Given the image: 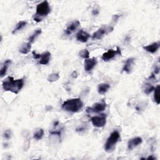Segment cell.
Here are the masks:
<instances>
[{
    "label": "cell",
    "mask_w": 160,
    "mask_h": 160,
    "mask_svg": "<svg viewBox=\"0 0 160 160\" xmlns=\"http://www.w3.org/2000/svg\"><path fill=\"white\" fill-rule=\"evenodd\" d=\"M2 85L5 91L18 94L24 86V80L21 78L14 80L13 77L8 76L3 81Z\"/></svg>",
    "instance_id": "cell-1"
},
{
    "label": "cell",
    "mask_w": 160,
    "mask_h": 160,
    "mask_svg": "<svg viewBox=\"0 0 160 160\" xmlns=\"http://www.w3.org/2000/svg\"><path fill=\"white\" fill-rule=\"evenodd\" d=\"M51 11L50 5L47 1H44L38 4L36 7V12L33 16V20L36 22H40L47 16Z\"/></svg>",
    "instance_id": "cell-2"
},
{
    "label": "cell",
    "mask_w": 160,
    "mask_h": 160,
    "mask_svg": "<svg viewBox=\"0 0 160 160\" xmlns=\"http://www.w3.org/2000/svg\"><path fill=\"white\" fill-rule=\"evenodd\" d=\"M83 107V103L81 99L74 98L68 100L62 105V108L68 112L76 113L80 111Z\"/></svg>",
    "instance_id": "cell-3"
},
{
    "label": "cell",
    "mask_w": 160,
    "mask_h": 160,
    "mask_svg": "<svg viewBox=\"0 0 160 160\" xmlns=\"http://www.w3.org/2000/svg\"><path fill=\"white\" fill-rule=\"evenodd\" d=\"M120 138V134L118 131H113L109 138L107 139L105 145V150L107 152H110L115 148V145L118 143Z\"/></svg>",
    "instance_id": "cell-4"
},
{
    "label": "cell",
    "mask_w": 160,
    "mask_h": 160,
    "mask_svg": "<svg viewBox=\"0 0 160 160\" xmlns=\"http://www.w3.org/2000/svg\"><path fill=\"white\" fill-rule=\"evenodd\" d=\"M91 121L93 125L96 128L103 127L106 123V117L105 114H102L100 116H95L91 118Z\"/></svg>",
    "instance_id": "cell-5"
},
{
    "label": "cell",
    "mask_w": 160,
    "mask_h": 160,
    "mask_svg": "<svg viewBox=\"0 0 160 160\" xmlns=\"http://www.w3.org/2000/svg\"><path fill=\"white\" fill-rule=\"evenodd\" d=\"M106 108V104L104 100H102L100 102L96 103L93 105L92 107H88L86 108V112L91 113H100L103 111Z\"/></svg>",
    "instance_id": "cell-6"
},
{
    "label": "cell",
    "mask_w": 160,
    "mask_h": 160,
    "mask_svg": "<svg viewBox=\"0 0 160 160\" xmlns=\"http://www.w3.org/2000/svg\"><path fill=\"white\" fill-rule=\"evenodd\" d=\"M117 55H121V50L118 47H117V50H114L111 49V50H109L107 52L103 53L101 56V59L104 61H110L111 59H113Z\"/></svg>",
    "instance_id": "cell-7"
},
{
    "label": "cell",
    "mask_w": 160,
    "mask_h": 160,
    "mask_svg": "<svg viewBox=\"0 0 160 160\" xmlns=\"http://www.w3.org/2000/svg\"><path fill=\"white\" fill-rule=\"evenodd\" d=\"M98 61L95 58H88L84 60V70L86 72H90L92 70L95 66L97 64Z\"/></svg>",
    "instance_id": "cell-8"
},
{
    "label": "cell",
    "mask_w": 160,
    "mask_h": 160,
    "mask_svg": "<svg viewBox=\"0 0 160 160\" xmlns=\"http://www.w3.org/2000/svg\"><path fill=\"white\" fill-rule=\"evenodd\" d=\"M113 30V28H101L93 33L92 38L94 39H100L103 37L105 35L107 34L110 31V30L112 31Z\"/></svg>",
    "instance_id": "cell-9"
},
{
    "label": "cell",
    "mask_w": 160,
    "mask_h": 160,
    "mask_svg": "<svg viewBox=\"0 0 160 160\" xmlns=\"http://www.w3.org/2000/svg\"><path fill=\"white\" fill-rule=\"evenodd\" d=\"M143 142L142 138L140 137H136V138L130 140L128 143V148L129 150H132L134 148L137 147L138 145H141Z\"/></svg>",
    "instance_id": "cell-10"
},
{
    "label": "cell",
    "mask_w": 160,
    "mask_h": 160,
    "mask_svg": "<svg viewBox=\"0 0 160 160\" xmlns=\"http://www.w3.org/2000/svg\"><path fill=\"white\" fill-rule=\"evenodd\" d=\"M80 22L78 20L72 22V23H70L67 27L66 29L65 30V33L67 35H69L72 34L73 31H75L80 27Z\"/></svg>",
    "instance_id": "cell-11"
},
{
    "label": "cell",
    "mask_w": 160,
    "mask_h": 160,
    "mask_svg": "<svg viewBox=\"0 0 160 160\" xmlns=\"http://www.w3.org/2000/svg\"><path fill=\"white\" fill-rule=\"evenodd\" d=\"M159 47H160V43L159 41H158L147 45L146 47H144L143 49L150 53H154L159 48Z\"/></svg>",
    "instance_id": "cell-12"
},
{
    "label": "cell",
    "mask_w": 160,
    "mask_h": 160,
    "mask_svg": "<svg viewBox=\"0 0 160 160\" xmlns=\"http://www.w3.org/2000/svg\"><path fill=\"white\" fill-rule=\"evenodd\" d=\"M89 37L90 35L83 30H80L76 34V39L81 43H86L88 41Z\"/></svg>",
    "instance_id": "cell-13"
},
{
    "label": "cell",
    "mask_w": 160,
    "mask_h": 160,
    "mask_svg": "<svg viewBox=\"0 0 160 160\" xmlns=\"http://www.w3.org/2000/svg\"><path fill=\"white\" fill-rule=\"evenodd\" d=\"M134 60H135V59L134 58H128L125 62V64L123 68V71L126 72L127 73H130L132 70L133 64L134 63Z\"/></svg>",
    "instance_id": "cell-14"
},
{
    "label": "cell",
    "mask_w": 160,
    "mask_h": 160,
    "mask_svg": "<svg viewBox=\"0 0 160 160\" xmlns=\"http://www.w3.org/2000/svg\"><path fill=\"white\" fill-rule=\"evenodd\" d=\"M51 58V53L48 51L44 53L43 54L41 55L39 63L41 64L46 65L49 63Z\"/></svg>",
    "instance_id": "cell-15"
},
{
    "label": "cell",
    "mask_w": 160,
    "mask_h": 160,
    "mask_svg": "<svg viewBox=\"0 0 160 160\" xmlns=\"http://www.w3.org/2000/svg\"><path fill=\"white\" fill-rule=\"evenodd\" d=\"M31 48V44L29 42L23 44L19 48V52L22 54H28Z\"/></svg>",
    "instance_id": "cell-16"
},
{
    "label": "cell",
    "mask_w": 160,
    "mask_h": 160,
    "mask_svg": "<svg viewBox=\"0 0 160 160\" xmlns=\"http://www.w3.org/2000/svg\"><path fill=\"white\" fill-rule=\"evenodd\" d=\"M11 63V61L10 59H7L4 62V63L3 64L2 67L1 72H0V75H1V78H3V76H5V75L6 73L8 68L9 65H10Z\"/></svg>",
    "instance_id": "cell-17"
},
{
    "label": "cell",
    "mask_w": 160,
    "mask_h": 160,
    "mask_svg": "<svg viewBox=\"0 0 160 160\" xmlns=\"http://www.w3.org/2000/svg\"><path fill=\"white\" fill-rule=\"evenodd\" d=\"M109 88H110V86L109 84H107V83L100 84L98 86V93L101 95H103L107 92Z\"/></svg>",
    "instance_id": "cell-18"
},
{
    "label": "cell",
    "mask_w": 160,
    "mask_h": 160,
    "mask_svg": "<svg viewBox=\"0 0 160 160\" xmlns=\"http://www.w3.org/2000/svg\"><path fill=\"white\" fill-rule=\"evenodd\" d=\"M41 29H38L36 30L30 36V38H28V42L30 43L31 44H32L33 43H34V41H35V39H36V38L40 35L41 34Z\"/></svg>",
    "instance_id": "cell-19"
},
{
    "label": "cell",
    "mask_w": 160,
    "mask_h": 160,
    "mask_svg": "<svg viewBox=\"0 0 160 160\" xmlns=\"http://www.w3.org/2000/svg\"><path fill=\"white\" fill-rule=\"evenodd\" d=\"M154 100L156 103L157 105L160 103V98H159V85H157L156 88H154Z\"/></svg>",
    "instance_id": "cell-20"
},
{
    "label": "cell",
    "mask_w": 160,
    "mask_h": 160,
    "mask_svg": "<svg viewBox=\"0 0 160 160\" xmlns=\"http://www.w3.org/2000/svg\"><path fill=\"white\" fill-rule=\"evenodd\" d=\"M26 25H27V21H19L18 23L16 25V27L14 28V30L13 31V34L16 33L18 31H19L21 29L23 28Z\"/></svg>",
    "instance_id": "cell-21"
},
{
    "label": "cell",
    "mask_w": 160,
    "mask_h": 160,
    "mask_svg": "<svg viewBox=\"0 0 160 160\" xmlns=\"http://www.w3.org/2000/svg\"><path fill=\"white\" fill-rule=\"evenodd\" d=\"M44 135V131L43 129H39L38 130H37L35 133H34V138L36 139V140H41L43 136Z\"/></svg>",
    "instance_id": "cell-22"
},
{
    "label": "cell",
    "mask_w": 160,
    "mask_h": 160,
    "mask_svg": "<svg viewBox=\"0 0 160 160\" xmlns=\"http://www.w3.org/2000/svg\"><path fill=\"white\" fill-rule=\"evenodd\" d=\"M154 86H153L152 84H150V83H146L145 84V93L146 95H149L153 91H154Z\"/></svg>",
    "instance_id": "cell-23"
},
{
    "label": "cell",
    "mask_w": 160,
    "mask_h": 160,
    "mask_svg": "<svg viewBox=\"0 0 160 160\" xmlns=\"http://www.w3.org/2000/svg\"><path fill=\"white\" fill-rule=\"evenodd\" d=\"M59 78V75L58 73H53V74H51L48 78V81L50 82H54L57 81Z\"/></svg>",
    "instance_id": "cell-24"
},
{
    "label": "cell",
    "mask_w": 160,
    "mask_h": 160,
    "mask_svg": "<svg viewBox=\"0 0 160 160\" xmlns=\"http://www.w3.org/2000/svg\"><path fill=\"white\" fill-rule=\"evenodd\" d=\"M79 55L81 58H83L84 59H88L89 57V53L88 50L86 49L81 50L79 53Z\"/></svg>",
    "instance_id": "cell-25"
},
{
    "label": "cell",
    "mask_w": 160,
    "mask_h": 160,
    "mask_svg": "<svg viewBox=\"0 0 160 160\" xmlns=\"http://www.w3.org/2000/svg\"><path fill=\"white\" fill-rule=\"evenodd\" d=\"M11 135H12V133L9 129L6 130L4 133V137L6 140H10L11 138Z\"/></svg>",
    "instance_id": "cell-26"
},
{
    "label": "cell",
    "mask_w": 160,
    "mask_h": 160,
    "mask_svg": "<svg viewBox=\"0 0 160 160\" xmlns=\"http://www.w3.org/2000/svg\"><path fill=\"white\" fill-rule=\"evenodd\" d=\"M32 54H33V56L34 59H39L40 56H41V55L37 54L35 51H33V52H32Z\"/></svg>",
    "instance_id": "cell-27"
},
{
    "label": "cell",
    "mask_w": 160,
    "mask_h": 160,
    "mask_svg": "<svg viewBox=\"0 0 160 160\" xmlns=\"http://www.w3.org/2000/svg\"><path fill=\"white\" fill-rule=\"evenodd\" d=\"M93 14L94 15H97L98 14V11L97 10H95V11H93Z\"/></svg>",
    "instance_id": "cell-28"
},
{
    "label": "cell",
    "mask_w": 160,
    "mask_h": 160,
    "mask_svg": "<svg viewBox=\"0 0 160 160\" xmlns=\"http://www.w3.org/2000/svg\"><path fill=\"white\" fill-rule=\"evenodd\" d=\"M148 159H155V158H154V157H153V156H150V157H148V158H147Z\"/></svg>",
    "instance_id": "cell-29"
}]
</instances>
